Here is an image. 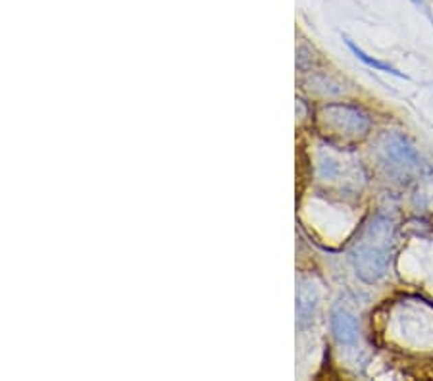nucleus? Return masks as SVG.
Returning <instances> with one entry per match:
<instances>
[{"instance_id":"3","label":"nucleus","mask_w":433,"mask_h":381,"mask_svg":"<svg viewBox=\"0 0 433 381\" xmlns=\"http://www.w3.org/2000/svg\"><path fill=\"white\" fill-rule=\"evenodd\" d=\"M331 331L335 339L345 347H353L358 341V322L353 314H348L345 308H333L331 310Z\"/></svg>"},{"instance_id":"1","label":"nucleus","mask_w":433,"mask_h":381,"mask_svg":"<svg viewBox=\"0 0 433 381\" xmlns=\"http://www.w3.org/2000/svg\"><path fill=\"white\" fill-rule=\"evenodd\" d=\"M393 245V224L391 219L377 214L370 219L362 235L356 241L351 260L355 264L356 276L366 283H375L385 276L391 262Z\"/></svg>"},{"instance_id":"5","label":"nucleus","mask_w":433,"mask_h":381,"mask_svg":"<svg viewBox=\"0 0 433 381\" xmlns=\"http://www.w3.org/2000/svg\"><path fill=\"white\" fill-rule=\"evenodd\" d=\"M414 4H418V6H423V0H412Z\"/></svg>"},{"instance_id":"4","label":"nucleus","mask_w":433,"mask_h":381,"mask_svg":"<svg viewBox=\"0 0 433 381\" xmlns=\"http://www.w3.org/2000/svg\"><path fill=\"white\" fill-rule=\"evenodd\" d=\"M345 45L351 48V52H353V54H355V56L360 60V62H364L366 66L374 67V69H379V72H385V74H391V76L401 77V79H408V77L404 76V74H401V72H399L397 67L391 66V64H387V62H381V60H375V58L368 56L364 50H362L360 47H356L351 39H345Z\"/></svg>"},{"instance_id":"2","label":"nucleus","mask_w":433,"mask_h":381,"mask_svg":"<svg viewBox=\"0 0 433 381\" xmlns=\"http://www.w3.org/2000/svg\"><path fill=\"white\" fill-rule=\"evenodd\" d=\"M384 149V162L389 166V170L399 175H410L422 168V158L408 144V141L401 135H391L381 146Z\"/></svg>"}]
</instances>
